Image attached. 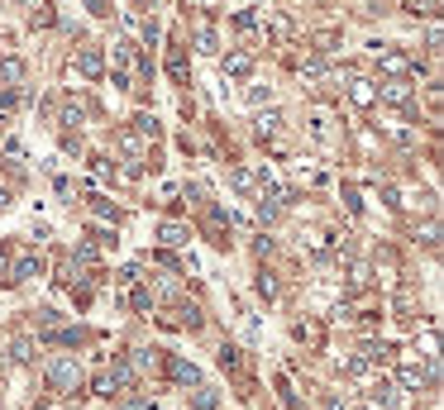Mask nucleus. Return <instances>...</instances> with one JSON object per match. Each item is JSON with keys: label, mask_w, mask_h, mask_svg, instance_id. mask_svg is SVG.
<instances>
[{"label": "nucleus", "mask_w": 444, "mask_h": 410, "mask_svg": "<svg viewBox=\"0 0 444 410\" xmlns=\"http://www.w3.org/2000/svg\"><path fill=\"white\" fill-rule=\"evenodd\" d=\"M397 382H401L406 391H425V387L435 382V363H421V353H401V372H397Z\"/></svg>", "instance_id": "obj_1"}, {"label": "nucleus", "mask_w": 444, "mask_h": 410, "mask_svg": "<svg viewBox=\"0 0 444 410\" xmlns=\"http://www.w3.org/2000/svg\"><path fill=\"white\" fill-rule=\"evenodd\" d=\"M48 387H53L58 396H77V387H82V367H77L72 358H53V363H48Z\"/></svg>", "instance_id": "obj_2"}, {"label": "nucleus", "mask_w": 444, "mask_h": 410, "mask_svg": "<svg viewBox=\"0 0 444 410\" xmlns=\"http://www.w3.org/2000/svg\"><path fill=\"white\" fill-rule=\"evenodd\" d=\"M101 72H106V53H101V48H82L77 62H72V77H77V82H96Z\"/></svg>", "instance_id": "obj_3"}, {"label": "nucleus", "mask_w": 444, "mask_h": 410, "mask_svg": "<svg viewBox=\"0 0 444 410\" xmlns=\"http://www.w3.org/2000/svg\"><path fill=\"white\" fill-rule=\"evenodd\" d=\"M377 62H382L387 82H406V77L421 67V62H411V58H406V53H397V48H382V53H377Z\"/></svg>", "instance_id": "obj_4"}, {"label": "nucleus", "mask_w": 444, "mask_h": 410, "mask_svg": "<svg viewBox=\"0 0 444 410\" xmlns=\"http://www.w3.org/2000/svg\"><path fill=\"white\" fill-rule=\"evenodd\" d=\"M349 101L358 105V110H373V105H377V82H373V77H353V82H349Z\"/></svg>", "instance_id": "obj_5"}, {"label": "nucleus", "mask_w": 444, "mask_h": 410, "mask_svg": "<svg viewBox=\"0 0 444 410\" xmlns=\"http://www.w3.org/2000/svg\"><path fill=\"white\" fill-rule=\"evenodd\" d=\"M344 377L368 382V387H377V382H382V377H377V367H373V358H363V353H353V358L344 363Z\"/></svg>", "instance_id": "obj_6"}, {"label": "nucleus", "mask_w": 444, "mask_h": 410, "mask_svg": "<svg viewBox=\"0 0 444 410\" xmlns=\"http://www.w3.org/2000/svg\"><path fill=\"white\" fill-rule=\"evenodd\" d=\"M106 377H110L115 396H119V391H134V382H139V372H134V363H129V358H119V363H115Z\"/></svg>", "instance_id": "obj_7"}, {"label": "nucleus", "mask_w": 444, "mask_h": 410, "mask_svg": "<svg viewBox=\"0 0 444 410\" xmlns=\"http://www.w3.org/2000/svg\"><path fill=\"white\" fill-rule=\"evenodd\" d=\"M38 272H43V263H38L34 253H24L19 263H10V277H5V282H10V287H19V282H29V277H38Z\"/></svg>", "instance_id": "obj_8"}, {"label": "nucleus", "mask_w": 444, "mask_h": 410, "mask_svg": "<svg viewBox=\"0 0 444 410\" xmlns=\"http://www.w3.org/2000/svg\"><path fill=\"white\" fill-rule=\"evenodd\" d=\"M167 377L182 382V387H196V382H201V367L187 363V358H167Z\"/></svg>", "instance_id": "obj_9"}, {"label": "nucleus", "mask_w": 444, "mask_h": 410, "mask_svg": "<svg viewBox=\"0 0 444 410\" xmlns=\"http://www.w3.org/2000/svg\"><path fill=\"white\" fill-rule=\"evenodd\" d=\"M377 101H387V105H411V82H377Z\"/></svg>", "instance_id": "obj_10"}, {"label": "nucleus", "mask_w": 444, "mask_h": 410, "mask_svg": "<svg viewBox=\"0 0 444 410\" xmlns=\"http://www.w3.org/2000/svg\"><path fill=\"white\" fill-rule=\"evenodd\" d=\"M29 77V67H24V58H0V82L10 86V91H19V82Z\"/></svg>", "instance_id": "obj_11"}, {"label": "nucleus", "mask_w": 444, "mask_h": 410, "mask_svg": "<svg viewBox=\"0 0 444 410\" xmlns=\"http://www.w3.org/2000/svg\"><path fill=\"white\" fill-rule=\"evenodd\" d=\"M119 153H129V158H148V138L143 134H134V129H119Z\"/></svg>", "instance_id": "obj_12"}, {"label": "nucleus", "mask_w": 444, "mask_h": 410, "mask_svg": "<svg viewBox=\"0 0 444 410\" xmlns=\"http://www.w3.org/2000/svg\"><path fill=\"white\" fill-rule=\"evenodd\" d=\"M187 239H191V234H187V224H172V219H167V224H158V243H163V248H182Z\"/></svg>", "instance_id": "obj_13"}, {"label": "nucleus", "mask_w": 444, "mask_h": 410, "mask_svg": "<svg viewBox=\"0 0 444 410\" xmlns=\"http://www.w3.org/2000/svg\"><path fill=\"white\" fill-rule=\"evenodd\" d=\"M224 77H248V72H253V58H248V53H224Z\"/></svg>", "instance_id": "obj_14"}, {"label": "nucleus", "mask_w": 444, "mask_h": 410, "mask_svg": "<svg viewBox=\"0 0 444 410\" xmlns=\"http://www.w3.org/2000/svg\"><path fill=\"white\" fill-rule=\"evenodd\" d=\"M10 363H19V367L34 363V339H29V334H19V339L10 343Z\"/></svg>", "instance_id": "obj_15"}, {"label": "nucleus", "mask_w": 444, "mask_h": 410, "mask_svg": "<svg viewBox=\"0 0 444 410\" xmlns=\"http://www.w3.org/2000/svg\"><path fill=\"white\" fill-rule=\"evenodd\" d=\"M296 339L311 343V348H320V343H325V329H320L316 319H306V324H296Z\"/></svg>", "instance_id": "obj_16"}, {"label": "nucleus", "mask_w": 444, "mask_h": 410, "mask_svg": "<svg viewBox=\"0 0 444 410\" xmlns=\"http://www.w3.org/2000/svg\"><path fill=\"white\" fill-rule=\"evenodd\" d=\"M215 48H220V34H215L211 24H201V29H196V53H215Z\"/></svg>", "instance_id": "obj_17"}, {"label": "nucleus", "mask_w": 444, "mask_h": 410, "mask_svg": "<svg viewBox=\"0 0 444 410\" xmlns=\"http://www.w3.org/2000/svg\"><path fill=\"white\" fill-rule=\"evenodd\" d=\"M277 129H282V110H263V114H258V134L268 138V134H277Z\"/></svg>", "instance_id": "obj_18"}, {"label": "nucleus", "mask_w": 444, "mask_h": 410, "mask_svg": "<svg viewBox=\"0 0 444 410\" xmlns=\"http://www.w3.org/2000/svg\"><path fill=\"white\" fill-rule=\"evenodd\" d=\"M134 134H143V138H158V119H153V114H134Z\"/></svg>", "instance_id": "obj_19"}, {"label": "nucleus", "mask_w": 444, "mask_h": 410, "mask_svg": "<svg viewBox=\"0 0 444 410\" xmlns=\"http://www.w3.org/2000/svg\"><path fill=\"white\" fill-rule=\"evenodd\" d=\"M129 306H134V310H153V291H143V287H129Z\"/></svg>", "instance_id": "obj_20"}, {"label": "nucleus", "mask_w": 444, "mask_h": 410, "mask_svg": "<svg viewBox=\"0 0 444 410\" xmlns=\"http://www.w3.org/2000/svg\"><path fill=\"white\" fill-rule=\"evenodd\" d=\"M220 367H224V372H239V367H244L239 348H229V343H224V348H220Z\"/></svg>", "instance_id": "obj_21"}, {"label": "nucleus", "mask_w": 444, "mask_h": 410, "mask_svg": "<svg viewBox=\"0 0 444 410\" xmlns=\"http://www.w3.org/2000/svg\"><path fill=\"white\" fill-rule=\"evenodd\" d=\"M234 29H239V34H253V29H258V14H253V10H239V14H234Z\"/></svg>", "instance_id": "obj_22"}, {"label": "nucleus", "mask_w": 444, "mask_h": 410, "mask_svg": "<svg viewBox=\"0 0 444 410\" xmlns=\"http://www.w3.org/2000/svg\"><path fill=\"white\" fill-rule=\"evenodd\" d=\"M129 58H134V43H129V38H119V43H115V67L124 72V67H129Z\"/></svg>", "instance_id": "obj_23"}, {"label": "nucleus", "mask_w": 444, "mask_h": 410, "mask_svg": "<svg viewBox=\"0 0 444 410\" xmlns=\"http://www.w3.org/2000/svg\"><path fill=\"white\" fill-rule=\"evenodd\" d=\"M292 177H296V186H316V182H320V172H311L306 162H296V167H292Z\"/></svg>", "instance_id": "obj_24"}, {"label": "nucleus", "mask_w": 444, "mask_h": 410, "mask_svg": "<svg viewBox=\"0 0 444 410\" xmlns=\"http://www.w3.org/2000/svg\"><path fill=\"white\" fill-rule=\"evenodd\" d=\"M215 406H220V396H215L211 387H201V391H196V410H215Z\"/></svg>", "instance_id": "obj_25"}, {"label": "nucleus", "mask_w": 444, "mask_h": 410, "mask_svg": "<svg viewBox=\"0 0 444 410\" xmlns=\"http://www.w3.org/2000/svg\"><path fill=\"white\" fill-rule=\"evenodd\" d=\"M167 72H172L177 82H187V58H182V53H172V58H167Z\"/></svg>", "instance_id": "obj_26"}, {"label": "nucleus", "mask_w": 444, "mask_h": 410, "mask_svg": "<svg viewBox=\"0 0 444 410\" xmlns=\"http://www.w3.org/2000/svg\"><path fill=\"white\" fill-rule=\"evenodd\" d=\"M119 410H158V406H153V396H129V401H119Z\"/></svg>", "instance_id": "obj_27"}, {"label": "nucleus", "mask_w": 444, "mask_h": 410, "mask_svg": "<svg viewBox=\"0 0 444 410\" xmlns=\"http://www.w3.org/2000/svg\"><path fill=\"white\" fill-rule=\"evenodd\" d=\"M177 324H187V329H201V310L196 306H182V319Z\"/></svg>", "instance_id": "obj_28"}, {"label": "nucleus", "mask_w": 444, "mask_h": 410, "mask_svg": "<svg viewBox=\"0 0 444 410\" xmlns=\"http://www.w3.org/2000/svg\"><path fill=\"white\" fill-rule=\"evenodd\" d=\"M134 367H158V353H153V348H139V353H134Z\"/></svg>", "instance_id": "obj_29"}, {"label": "nucleus", "mask_w": 444, "mask_h": 410, "mask_svg": "<svg viewBox=\"0 0 444 410\" xmlns=\"http://www.w3.org/2000/svg\"><path fill=\"white\" fill-rule=\"evenodd\" d=\"M377 272L392 277V272H397V258H392V253H377Z\"/></svg>", "instance_id": "obj_30"}, {"label": "nucleus", "mask_w": 444, "mask_h": 410, "mask_svg": "<svg viewBox=\"0 0 444 410\" xmlns=\"http://www.w3.org/2000/svg\"><path fill=\"white\" fill-rule=\"evenodd\" d=\"M258 296H268V301H272V296H277V282H272V277H268V272H263V277H258Z\"/></svg>", "instance_id": "obj_31"}, {"label": "nucleus", "mask_w": 444, "mask_h": 410, "mask_svg": "<svg viewBox=\"0 0 444 410\" xmlns=\"http://www.w3.org/2000/svg\"><path fill=\"white\" fill-rule=\"evenodd\" d=\"M0 148H5V158H24V143H19V138H5Z\"/></svg>", "instance_id": "obj_32"}, {"label": "nucleus", "mask_w": 444, "mask_h": 410, "mask_svg": "<svg viewBox=\"0 0 444 410\" xmlns=\"http://www.w3.org/2000/svg\"><path fill=\"white\" fill-rule=\"evenodd\" d=\"M96 215H101V219H119V210H115L110 201H96Z\"/></svg>", "instance_id": "obj_33"}, {"label": "nucleus", "mask_w": 444, "mask_h": 410, "mask_svg": "<svg viewBox=\"0 0 444 410\" xmlns=\"http://www.w3.org/2000/svg\"><path fill=\"white\" fill-rule=\"evenodd\" d=\"M153 263H163V267H172V272H177V258H172L167 248H158V253H153Z\"/></svg>", "instance_id": "obj_34"}, {"label": "nucleus", "mask_w": 444, "mask_h": 410, "mask_svg": "<svg viewBox=\"0 0 444 410\" xmlns=\"http://www.w3.org/2000/svg\"><path fill=\"white\" fill-rule=\"evenodd\" d=\"M96 396H115V387H110V377H106V372L96 377Z\"/></svg>", "instance_id": "obj_35"}, {"label": "nucleus", "mask_w": 444, "mask_h": 410, "mask_svg": "<svg viewBox=\"0 0 444 410\" xmlns=\"http://www.w3.org/2000/svg\"><path fill=\"white\" fill-rule=\"evenodd\" d=\"M268 96H272V91H263V86H248V105H263Z\"/></svg>", "instance_id": "obj_36"}, {"label": "nucleus", "mask_w": 444, "mask_h": 410, "mask_svg": "<svg viewBox=\"0 0 444 410\" xmlns=\"http://www.w3.org/2000/svg\"><path fill=\"white\" fill-rule=\"evenodd\" d=\"M5 272H10V253L0 248V277H5Z\"/></svg>", "instance_id": "obj_37"}, {"label": "nucleus", "mask_w": 444, "mask_h": 410, "mask_svg": "<svg viewBox=\"0 0 444 410\" xmlns=\"http://www.w3.org/2000/svg\"><path fill=\"white\" fill-rule=\"evenodd\" d=\"M0 210H10V191L5 186H0Z\"/></svg>", "instance_id": "obj_38"}, {"label": "nucleus", "mask_w": 444, "mask_h": 410, "mask_svg": "<svg viewBox=\"0 0 444 410\" xmlns=\"http://www.w3.org/2000/svg\"><path fill=\"white\" fill-rule=\"evenodd\" d=\"M325 410H344V406H339V401H330V406H325Z\"/></svg>", "instance_id": "obj_39"}, {"label": "nucleus", "mask_w": 444, "mask_h": 410, "mask_svg": "<svg viewBox=\"0 0 444 410\" xmlns=\"http://www.w3.org/2000/svg\"><path fill=\"white\" fill-rule=\"evenodd\" d=\"M134 5H143V0H134Z\"/></svg>", "instance_id": "obj_40"}, {"label": "nucleus", "mask_w": 444, "mask_h": 410, "mask_svg": "<svg viewBox=\"0 0 444 410\" xmlns=\"http://www.w3.org/2000/svg\"><path fill=\"white\" fill-rule=\"evenodd\" d=\"M0 406H5V401H0Z\"/></svg>", "instance_id": "obj_41"}]
</instances>
